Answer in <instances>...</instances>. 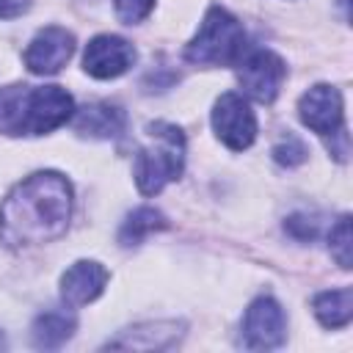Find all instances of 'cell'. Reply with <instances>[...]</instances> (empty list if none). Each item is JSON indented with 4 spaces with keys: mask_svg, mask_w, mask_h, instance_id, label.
<instances>
[{
    "mask_svg": "<svg viewBox=\"0 0 353 353\" xmlns=\"http://www.w3.org/2000/svg\"><path fill=\"white\" fill-rule=\"evenodd\" d=\"M72 215V188L58 171L22 179L0 204V237L11 248L41 245L61 237Z\"/></svg>",
    "mask_w": 353,
    "mask_h": 353,
    "instance_id": "6da1fadb",
    "label": "cell"
},
{
    "mask_svg": "<svg viewBox=\"0 0 353 353\" xmlns=\"http://www.w3.org/2000/svg\"><path fill=\"white\" fill-rule=\"evenodd\" d=\"M74 116V99L61 85H6L0 88V132L44 135Z\"/></svg>",
    "mask_w": 353,
    "mask_h": 353,
    "instance_id": "7a4b0ae2",
    "label": "cell"
},
{
    "mask_svg": "<svg viewBox=\"0 0 353 353\" xmlns=\"http://www.w3.org/2000/svg\"><path fill=\"white\" fill-rule=\"evenodd\" d=\"M146 135L149 143H143L135 154V185L143 196H154L182 174L185 135L176 124L168 121L149 124Z\"/></svg>",
    "mask_w": 353,
    "mask_h": 353,
    "instance_id": "3957f363",
    "label": "cell"
},
{
    "mask_svg": "<svg viewBox=\"0 0 353 353\" xmlns=\"http://www.w3.org/2000/svg\"><path fill=\"white\" fill-rule=\"evenodd\" d=\"M245 55V30L226 8H210L196 36L185 47V58L199 66H229Z\"/></svg>",
    "mask_w": 353,
    "mask_h": 353,
    "instance_id": "277c9868",
    "label": "cell"
},
{
    "mask_svg": "<svg viewBox=\"0 0 353 353\" xmlns=\"http://www.w3.org/2000/svg\"><path fill=\"white\" fill-rule=\"evenodd\" d=\"M287 77L284 61L270 50H254L237 61V80L243 91L256 102H273Z\"/></svg>",
    "mask_w": 353,
    "mask_h": 353,
    "instance_id": "5b68a950",
    "label": "cell"
},
{
    "mask_svg": "<svg viewBox=\"0 0 353 353\" xmlns=\"http://www.w3.org/2000/svg\"><path fill=\"white\" fill-rule=\"evenodd\" d=\"M212 130L229 149L243 152L256 138V116L240 94L229 91V94H221L212 108Z\"/></svg>",
    "mask_w": 353,
    "mask_h": 353,
    "instance_id": "8992f818",
    "label": "cell"
},
{
    "mask_svg": "<svg viewBox=\"0 0 353 353\" xmlns=\"http://www.w3.org/2000/svg\"><path fill=\"white\" fill-rule=\"evenodd\" d=\"M284 334H287L284 309L273 298L262 295L245 309V314H243V347L270 350V347H279L284 342Z\"/></svg>",
    "mask_w": 353,
    "mask_h": 353,
    "instance_id": "52a82bcc",
    "label": "cell"
},
{
    "mask_svg": "<svg viewBox=\"0 0 353 353\" xmlns=\"http://www.w3.org/2000/svg\"><path fill=\"white\" fill-rule=\"evenodd\" d=\"M132 61H135V50L127 39L102 33L88 41L85 55H83V69L97 80H113L124 74L132 66Z\"/></svg>",
    "mask_w": 353,
    "mask_h": 353,
    "instance_id": "ba28073f",
    "label": "cell"
},
{
    "mask_svg": "<svg viewBox=\"0 0 353 353\" xmlns=\"http://www.w3.org/2000/svg\"><path fill=\"white\" fill-rule=\"evenodd\" d=\"M74 52V36L66 28H44L33 36L25 50V66L33 74H55L61 72Z\"/></svg>",
    "mask_w": 353,
    "mask_h": 353,
    "instance_id": "9c48e42d",
    "label": "cell"
},
{
    "mask_svg": "<svg viewBox=\"0 0 353 353\" xmlns=\"http://www.w3.org/2000/svg\"><path fill=\"white\" fill-rule=\"evenodd\" d=\"M301 121L317 135H334L342 130V97L334 85L317 83L298 102Z\"/></svg>",
    "mask_w": 353,
    "mask_h": 353,
    "instance_id": "30bf717a",
    "label": "cell"
},
{
    "mask_svg": "<svg viewBox=\"0 0 353 353\" xmlns=\"http://www.w3.org/2000/svg\"><path fill=\"white\" fill-rule=\"evenodd\" d=\"M105 284H108V270L94 259H80L61 276V298L66 306L77 309L99 298Z\"/></svg>",
    "mask_w": 353,
    "mask_h": 353,
    "instance_id": "8fae6325",
    "label": "cell"
},
{
    "mask_svg": "<svg viewBox=\"0 0 353 353\" xmlns=\"http://www.w3.org/2000/svg\"><path fill=\"white\" fill-rule=\"evenodd\" d=\"M124 121H127L124 110L110 102L85 105L83 110L74 113V130L88 138H116L124 130Z\"/></svg>",
    "mask_w": 353,
    "mask_h": 353,
    "instance_id": "7c38bea8",
    "label": "cell"
},
{
    "mask_svg": "<svg viewBox=\"0 0 353 353\" xmlns=\"http://www.w3.org/2000/svg\"><path fill=\"white\" fill-rule=\"evenodd\" d=\"M176 323H149V325H138L124 331L121 336L110 339L108 347H138V350H163L171 347L179 336Z\"/></svg>",
    "mask_w": 353,
    "mask_h": 353,
    "instance_id": "4fadbf2b",
    "label": "cell"
},
{
    "mask_svg": "<svg viewBox=\"0 0 353 353\" xmlns=\"http://www.w3.org/2000/svg\"><path fill=\"white\" fill-rule=\"evenodd\" d=\"M77 328V320L72 312H63V309H47L41 312L36 320H33V345L36 347H44V350H52V347H61Z\"/></svg>",
    "mask_w": 353,
    "mask_h": 353,
    "instance_id": "5bb4252c",
    "label": "cell"
},
{
    "mask_svg": "<svg viewBox=\"0 0 353 353\" xmlns=\"http://www.w3.org/2000/svg\"><path fill=\"white\" fill-rule=\"evenodd\" d=\"M312 309L325 328H345L353 317V290L339 287V290L317 292L312 301Z\"/></svg>",
    "mask_w": 353,
    "mask_h": 353,
    "instance_id": "9a60e30c",
    "label": "cell"
},
{
    "mask_svg": "<svg viewBox=\"0 0 353 353\" xmlns=\"http://www.w3.org/2000/svg\"><path fill=\"white\" fill-rule=\"evenodd\" d=\"M165 226H168V223H165V218H163L160 210H154V207H138V210H132V212L127 215V221L121 223V229H119V243H121V245H138V243H143L146 234H152V232H157V229H165Z\"/></svg>",
    "mask_w": 353,
    "mask_h": 353,
    "instance_id": "2e32d148",
    "label": "cell"
},
{
    "mask_svg": "<svg viewBox=\"0 0 353 353\" xmlns=\"http://www.w3.org/2000/svg\"><path fill=\"white\" fill-rule=\"evenodd\" d=\"M328 248H331V256L339 262V268H350V262H353V243H350V215H342L334 226H331V232H328Z\"/></svg>",
    "mask_w": 353,
    "mask_h": 353,
    "instance_id": "e0dca14e",
    "label": "cell"
},
{
    "mask_svg": "<svg viewBox=\"0 0 353 353\" xmlns=\"http://www.w3.org/2000/svg\"><path fill=\"white\" fill-rule=\"evenodd\" d=\"M273 160H276L279 165H287V168L301 165V163L306 160V146H303V141L295 138V135H287L284 141H279V143L273 146Z\"/></svg>",
    "mask_w": 353,
    "mask_h": 353,
    "instance_id": "ac0fdd59",
    "label": "cell"
},
{
    "mask_svg": "<svg viewBox=\"0 0 353 353\" xmlns=\"http://www.w3.org/2000/svg\"><path fill=\"white\" fill-rule=\"evenodd\" d=\"M113 6H116V14L121 22L135 25L143 17H149V11L154 8V0H113Z\"/></svg>",
    "mask_w": 353,
    "mask_h": 353,
    "instance_id": "d6986e66",
    "label": "cell"
},
{
    "mask_svg": "<svg viewBox=\"0 0 353 353\" xmlns=\"http://www.w3.org/2000/svg\"><path fill=\"white\" fill-rule=\"evenodd\" d=\"M284 229H287L290 234H295L298 240H314V234H317V221H314V218H306V215H292V218L284 223Z\"/></svg>",
    "mask_w": 353,
    "mask_h": 353,
    "instance_id": "ffe728a7",
    "label": "cell"
},
{
    "mask_svg": "<svg viewBox=\"0 0 353 353\" xmlns=\"http://www.w3.org/2000/svg\"><path fill=\"white\" fill-rule=\"evenodd\" d=\"M30 8V0H0V19H14Z\"/></svg>",
    "mask_w": 353,
    "mask_h": 353,
    "instance_id": "44dd1931",
    "label": "cell"
},
{
    "mask_svg": "<svg viewBox=\"0 0 353 353\" xmlns=\"http://www.w3.org/2000/svg\"><path fill=\"white\" fill-rule=\"evenodd\" d=\"M3 345H6V342H3V334H0V347H3Z\"/></svg>",
    "mask_w": 353,
    "mask_h": 353,
    "instance_id": "7402d4cb",
    "label": "cell"
}]
</instances>
